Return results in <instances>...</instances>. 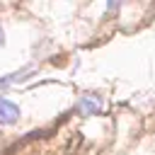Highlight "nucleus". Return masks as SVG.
Listing matches in <instances>:
<instances>
[{
	"instance_id": "1",
	"label": "nucleus",
	"mask_w": 155,
	"mask_h": 155,
	"mask_svg": "<svg viewBox=\"0 0 155 155\" xmlns=\"http://www.w3.org/2000/svg\"><path fill=\"white\" fill-rule=\"evenodd\" d=\"M17 119H19V107H17L15 102L0 97V124H2V126H10V124H15Z\"/></svg>"
},
{
	"instance_id": "2",
	"label": "nucleus",
	"mask_w": 155,
	"mask_h": 155,
	"mask_svg": "<svg viewBox=\"0 0 155 155\" xmlns=\"http://www.w3.org/2000/svg\"><path fill=\"white\" fill-rule=\"evenodd\" d=\"M78 109H80L85 116H92V114L102 111V99H99V97H94V94H85V97H80Z\"/></svg>"
},
{
	"instance_id": "3",
	"label": "nucleus",
	"mask_w": 155,
	"mask_h": 155,
	"mask_svg": "<svg viewBox=\"0 0 155 155\" xmlns=\"http://www.w3.org/2000/svg\"><path fill=\"white\" fill-rule=\"evenodd\" d=\"M2 41H5V31H2V27H0V46H2Z\"/></svg>"
}]
</instances>
